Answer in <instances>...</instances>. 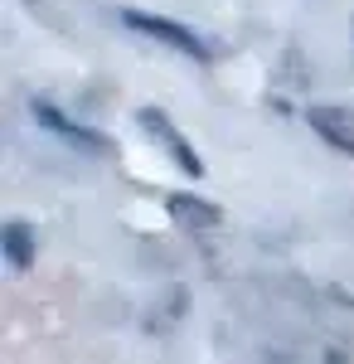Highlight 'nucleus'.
Wrapping results in <instances>:
<instances>
[{
  "mask_svg": "<svg viewBox=\"0 0 354 364\" xmlns=\"http://www.w3.org/2000/svg\"><path fill=\"white\" fill-rule=\"evenodd\" d=\"M5 262L15 272H25L29 262H34V238H29L25 224H5Z\"/></svg>",
  "mask_w": 354,
  "mask_h": 364,
  "instance_id": "obj_6",
  "label": "nucleus"
},
{
  "mask_svg": "<svg viewBox=\"0 0 354 364\" xmlns=\"http://www.w3.org/2000/svg\"><path fill=\"white\" fill-rule=\"evenodd\" d=\"M122 25L136 29V34H146V39H156V44H170V49H180L185 58H209V44L194 34V29L175 25V20H161V15H146V10H122Z\"/></svg>",
  "mask_w": 354,
  "mask_h": 364,
  "instance_id": "obj_1",
  "label": "nucleus"
},
{
  "mask_svg": "<svg viewBox=\"0 0 354 364\" xmlns=\"http://www.w3.org/2000/svg\"><path fill=\"white\" fill-rule=\"evenodd\" d=\"M306 122H311V132L326 136L335 151L354 156V112H350V107H311Z\"/></svg>",
  "mask_w": 354,
  "mask_h": 364,
  "instance_id": "obj_4",
  "label": "nucleus"
},
{
  "mask_svg": "<svg viewBox=\"0 0 354 364\" xmlns=\"http://www.w3.org/2000/svg\"><path fill=\"white\" fill-rule=\"evenodd\" d=\"M165 209H170L175 224L190 228V233H209V228L223 224V209L209 204V199H194V195H170V199H165Z\"/></svg>",
  "mask_w": 354,
  "mask_h": 364,
  "instance_id": "obj_5",
  "label": "nucleus"
},
{
  "mask_svg": "<svg viewBox=\"0 0 354 364\" xmlns=\"http://www.w3.org/2000/svg\"><path fill=\"white\" fill-rule=\"evenodd\" d=\"M34 122L44 127V132H54L58 141H68V146H78V151H112V136H102V132H92V127H78L68 112H58L54 102H34Z\"/></svg>",
  "mask_w": 354,
  "mask_h": 364,
  "instance_id": "obj_3",
  "label": "nucleus"
},
{
  "mask_svg": "<svg viewBox=\"0 0 354 364\" xmlns=\"http://www.w3.org/2000/svg\"><path fill=\"white\" fill-rule=\"evenodd\" d=\"M136 122H141V132L156 141V146H161V151H165V156H170L180 170H185L190 180H199V175H204V161L194 156V146L185 141V132H180V127H170V117H165V112H156V107H141Z\"/></svg>",
  "mask_w": 354,
  "mask_h": 364,
  "instance_id": "obj_2",
  "label": "nucleus"
}]
</instances>
